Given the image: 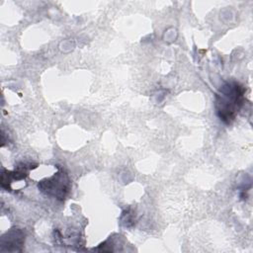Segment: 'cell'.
<instances>
[{
    "instance_id": "6da1fadb",
    "label": "cell",
    "mask_w": 253,
    "mask_h": 253,
    "mask_svg": "<svg viewBox=\"0 0 253 253\" xmlns=\"http://www.w3.org/2000/svg\"><path fill=\"white\" fill-rule=\"evenodd\" d=\"M244 87L236 81H228L220 86L214 96L215 114L225 125H230L244 104Z\"/></svg>"
},
{
    "instance_id": "3957f363",
    "label": "cell",
    "mask_w": 253,
    "mask_h": 253,
    "mask_svg": "<svg viewBox=\"0 0 253 253\" xmlns=\"http://www.w3.org/2000/svg\"><path fill=\"white\" fill-rule=\"evenodd\" d=\"M24 242H25V232L19 228H12L1 237L0 250L9 251V252L22 251Z\"/></svg>"
},
{
    "instance_id": "7a4b0ae2",
    "label": "cell",
    "mask_w": 253,
    "mask_h": 253,
    "mask_svg": "<svg viewBox=\"0 0 253 253\" xmlns=\"http://www.w3.org/2000/svg\"><path fill=\"white\" fill-rule=\"evenodd\" d=\"M39 190L48 197L64 200L70 190V179L68 175L59 169L52 176L39 182Z\"/></svg>"
}]
</instances>
